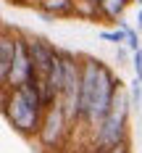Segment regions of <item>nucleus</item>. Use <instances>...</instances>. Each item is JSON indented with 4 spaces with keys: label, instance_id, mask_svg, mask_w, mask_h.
<instances>
[{
    "label": "nucleus",
    "instance_id": "13",
    "mask_svg": "<svg viewBox=\"0 0 142 153\" xmlns=\"http://www.w3.org/2000/svg\"><path fill=\"white\" fill-rule=\"evenodd\" d=\"M113 48H116V63H118V69L129 66V61H132V53L126 50V45H113Z\"/></svg>",
    "mask_w": 142,
    "mask_h": 153
},
{
    "label": "nucleus",
    "instance_id": "16",
    "mask_svg": "<svg viewBox=\"0 0 142 153\" xmlns=\"http://www.w3.org/2000/svg\"><path fill=\"white\" fill-rule=\"evenodd\" d=\"M137 108L142 111V87H140V103H137Z\"/></svg>",
    "mask_w": 142,
    "mask_h": 153
},
{
    "label": "nucleus",
    "instance_id": "5",
    "mask_svg": "<svg viewBox=\"0 0 142 153\" xmlns=\"http://www.w3.org/2000/svg\"><path fill=\"white\" fill-rule=\"evenodd\" d=\"M74 129L77 127L66 116V111L61 108V103H53V106H47L42 111V122H40V129H37V137L34 140L45 151H58V148H63L68 143V137H71Z\"/></svg>",
    "mask_w": 142,
    "mask_h": 153
},
{
    "label": "nucleus",
    "instance_id": "12",
    "mask_svg": "<svg viewBox=\"0 0 142 153\" xmlns=\"http://www.w3.org/2000/svg\"><path fill=\"white\" fill-rule=\"evenodd\" d=\"M129 66H132V71H134V76L142 82V48H137L134 53H132V61H129Z\"/></svg>",
    "mask_w": 142,
    "mask_h": 153
},
{
    "label": "nucleus",
    "instance_id": "10",
    "mask_svg": "<svg viewBox=\"0 0 142 153\" xmlns=\"http://www.w3.org/2000/svg\"><path fill=\"white\" fill-rule=\"evenodd\" d=\"M132 3L134 0H97V8H100V16H103L105 24H116Z\"/></svg>",
    "mask_w": 142,
    "mask_h": 153
},
{
    "label": "nucleus",
    "instance_id": "14",
    "mask_svg": "<svg viewBox=\"0 0 142 153\" xmlns=\"http://www.w3.org/2000/svg\"><path fill=\"white\" fill-rule=\"evenodd\" d=\"M103 153H134V148H132V140H126V143H118V145H113Z\"/></svg>",
    "mask_w": 142,
    "mask_h": 153
},
{
    "label": "nucleus",
    "instance_id": "6",
    "mask_svg": "<svg viewBox=\"0 0 142 153\" xmlns=\"http://www.w3.org/2000/svg\"><path fill=\"white\" fill-rule=\"evenodd\" d=\"M34 76H40V74L34 71L29 48H26V32L16 29V37H13V63H11L8 79H5V87H18V85H24L26 79H34Z\"/></svg>",
    "mask_w": 142,
    "mask_h": 153
},
{
    "label": "nucleus",
    "instance_id": "1",
    "mask_svg": "<svg viewBox=\"0 0 142 153\" xmlns=\"http://www.w3.org/2000/svg\"><path fill=\"white\" fill-rule=\"evenodd\" d=\"M124 87V79L113 71V66L97 56H82V82H79V106L74 127L90 132L108 114L113 95Z\"/></svg>",
    "mask_w": 142,
    "mask_h": 153
},
{
    "label": "nucleus",
    "instance_id": "18",
    "mask_svg": "<svg viewBox=\"0 0 142 153\" xmlns=\"http://www.w3.org/2000/svg\"><path fill=\"white\" fill-rule=\"evenodd\" d=\"M134 3H137V5H142V0H134Z\"/></svg>",
    "mask_w": 142,
    "mask_h": 153
},
{
    "label": "nucleus",
    "instance_id": "9",
    "mask_svg": "<svg viewBox=\"0 0 142 153\" xmlns=\"http://www.w3.org/2000/svg\"><path fill=\"white\" fill-rule=\"evenodd\" d=\"M13 37L16 29H0V90H5V79L13 63Z\"/></svg>",
    "mask_w": 142,
    "mask_h": 153
},
{
    "label": "nucleus",
    "instance_id": "15",
    "mask_svg": "<svg viewBox=\"0 0 142 153\" xmlns=\"http://www.w3.org/2000/svg\"><path fill=\"white\" fill-rule=\"evenodd\" d=\"M134 29L142 34V5H137V19H134Z\"/></svg>",
    "mask_w": 142,
    "mask_h": 153
},
{
    "label": "nucleus",
    "instance_id": "8",
    "mask_svg": "<svg viewBox=\"0 0 142 153\" xmlns=\"http://www.w3.org/2000/svg\"><path fill=\"white\" fill-rule=\"evenodd\" d=\"M34 8L45 21L77 19V0H34Z\"/></svg>",
    "mask_w": 142,
    "mask_h": 153
},
{
    "label": "nucleus",
    "instance_id": "17",
    "mask_svg": "<svg viewBox=\"0 0 142 153\" xmlns=\"http://www.w3.org/2000/svg\"><path fill=\"white\" fill-rule=\"evenodd\" d=\"M84 3H97V0H84Z\"/></svg>",
    "mask_w": 142,
    "mask_h": 153
},
{
    "label": "nucleus",
    "instance_id": "2",
    "mask_svg": "<svg viewBox=\"0 0 142 153\" xmlns=\"http://www.w3.org/2000/svg\"><path fill=\"white\" fill-rule=\"evenodd\" d=\"M42 111H45V106H42V95H40V76L26 79L18 87L0 90V114L21 137L26 140L37 137Z\"/></svg>",
    "mask_w": 142,
    "mask_h": 153
},
{
    "label": "nucleus",
    "instance_id": "7",
    "mask_svg": "<svg viewBox=\"0 0 142 153\" xmlns=\"http://www.w3.org/2000/svg\"><path fill=\"white\" fill-rule=\"evenodd\" d=\"M26 48H29V56H32V63H34V71L42 76L47 71V66L55 56V42H50L47 37L42 34H26Z\"/></svg>",
    "mask_w": 142,
    "mask_h": 153
},
{
    "label": "nucleus",
    "instance_id": "4",
    "mask_svg": "<svg viewBox=\"0 0 142 153\" xmlns=\"http://www.w3.org/2000/svg\"><path fill=\"white\" fill-rule=\"evenodd\" d=\"M58 56L63 63V85H61L58 103L74 124L77 122V106H79V82H82V53L68 50V48H58Z\"/></svg>",
    "mask_w": 142,
    "mask_h": 153
},
{
    "label": "nucleus",
    "instance_id": "11",
    "mask_svg": "<svg viewBox=\"0 0 142 153\" xmlns=\"http://www.w3.org/2000/svg\"><path fill=\"white\" fill-rule=\"evenodd\" d=\"M100 40L108 42V45H124L126 34H124V29H121L118 24H113V29H103L100 32Z\"/></svg>",
    "mask_w": 142,
    "mask_h": 153
},
{
    "label": "nucleus",
    "instance_id": "3",
    "mask_svg": "<svg viewBox=\"0 0 142 153\" xmlns=\"http://www.w3.org/2000/svg\"><path fill=\"white\" fill-rule=\"evenodd\" d=\"M132 100H129V92L126 87L113 95V103H110L108 114L95 124L92 129L87 132L90 137V151L92 153H103L118 145V143H126L132 140Z\"/></svg>",
    "mask_w": 142,
    "mask_h": 153
}]
</instances>
